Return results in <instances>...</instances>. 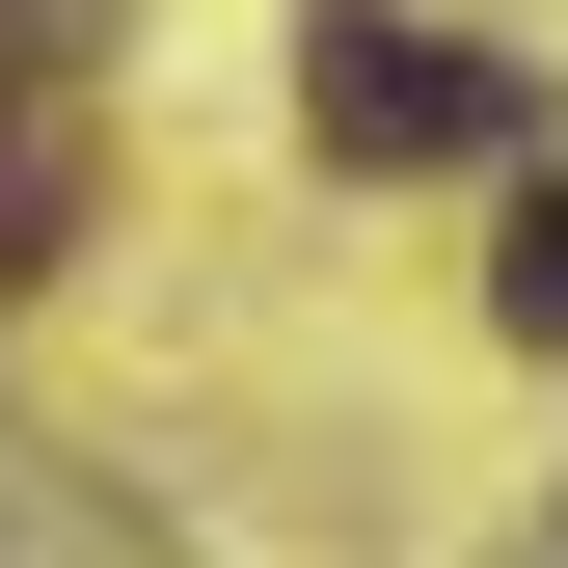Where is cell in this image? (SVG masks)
<instances>
[{
  "mask_svg": "<svg viewBox=\"0 0 568 568\" xmlns=\"http://www.w3.org/2000/svg\"><path fill=\"white\" fill-rule=\"evenodd\" d=\"M0 82H28V0H0Z\"/></svg>",
  "mask_w": 568,
  "mask_h": 568,
  "instance_id": "3",
  "label": "cell"
},
{
  "mask_svg": "<svg viewBox=\"0 0 568 568\" xmlns=\"http://www.w3.org/2000/svg\"><path fill=\"white\" fill-rule=\"evenodd\" d=\"M487 325H515V352H568V190L515 217V271H487Z\"/></svg>",
  "mask_w": 568,
  "mask_h": 568,
  "instance_id": "2",
  "label": "cell"
},
{
  "mask_svg": "<svg viewBox=\"0 0 568 568\" xmlns=\"http://www.w3.org/2000/svg\"><path fill=\"white\" fill-rule=\"evenodd\" d=\"M298 135L325 163H487V135H515V54L406 28V0H325L298 28Z\"/></svg>",
  "mask_w": 568,
  "mask_h": 568,
  "instance_id": "1",
  "label": "cell"
}]
</instances>
